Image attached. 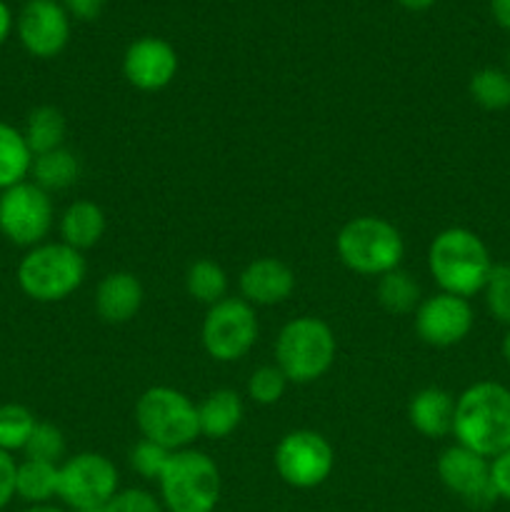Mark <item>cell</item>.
I'll use <instances>...</instances> for the list:
<instances>
[{"instance_id": "cell-7", "label": "cell", "mask_w": 510, "mask_h": 512, "mask_svg": "<svg viewBox=\"0 0 510 512\" xmlns=\"http://www.w3.org/2000/svg\"><path fill=\"white\" fill-rule=\"evenodd\" d=\"M135 425L145 440L163 445L170 453L185 450L200 435L198 405L168 385L148 388L135 403Z\"/></svg>"}, {"instance_id": "cell-14", "label": "cell", "mask_w": 510, "mask_h": 512, "mask_svg": "<svg viewBox=\"0 0 510 512\" xmlns=\"http://www.w3.org/2000/svg\"><path fill=\"white\" fill-rule=\"evenodd\" d=\"M15 30L33 58H55L70 40V15L55 0H28L15 20Z\"/></svg>"}, {"instance_id": "cell-3", "label": "cell", "mask_w": 510, "mask_h": 512, "mask_svg": "<svg viewBox=\"0 0 510 512\" xmlns=\"http://www.w3.org/2000/svg\"><path fill=\"white\" fill-rule=\"evenodd\" d=\"M338 343L325 320L300 315L283 325L275 340V365L283 370L288 383H313L323 378L335 363Z\"/></svg>"}, {"instance_id": "cell-42", "label": "cell", "mask_w": 510, "mask_h": 512, "mask_svg": "<svg viewBox=\"0 0 510 512\" xmlns=\"http://www.w3.org/2000/svg\"><path fill=\"white\" fill-rule=\"evenodd\" d=\"M73 512H103V510H73Z\"/></svg>"}, {"instance_id": "cell-37", "label": "cell", "mask_w": 510, "mask_h": 512, "mask_svg": "<svg viewBox=\"0 0 510 512\" xmlns=\"http://www.w3.org/2000/svg\"><path fill=\"white\" fill-rule=\"evenodd\" d=\"M490 13L503 30H510V0H490Z\"/></svg>"}, {"instance_id": "cell-26", "label": "cell", "mask_w": 510, "mask_h": 512, "mask_svg": "<svg viewBox=\"0 0 510 512\" xmlns=\"http://www.w3.org/2000/svg\"><path fill=\"white\" fill-rule=\"evenodd\" d=\"M378 300L388 313H413L420 305V285L415 283L413 275L395 268L390 273L380 275Z\"/></svg>"}, {"instance_id": "cell-25", "label": "cell", "mask_w": 510, "mask_h": 512, "mask_svg": "<svg viewBox=\"0 0 510 512\" xmlns=\"http://www.w3.org/2000/svg\"><path fill=\"white\" fill-rule=\"evenodd\" d=\"M185 288H188L190 298L210 308L228 298V275L215 260H195L185 275Z\"/></svg>"}, {"instance_id": "cell-27", "label": "cell", "mask_w": 510, "mask_h": 512, "mask_svg": "<svg viewBox=\"0 0 510 512\" xmlns=\"http://www.w3.org/2000/svg\"><path fill=\"white\" fill-rule=\"evenodd\" d=\"M470 98L485 110L510 108V73L500 68H480L468 83Z\"/></svg>"}, {"instance_id": "cell-18", "label": "cell", "mask_w": 510, "mask_h": 512, "mask_svg": "<svg viewBox=\"0 0 510 512\" xmlns=\"http://www.w3.org/2000/svg\"><path fill=\"white\" fill-rule=\"evenodd\" d=\"M410 425L425 438H445L453 433L455 398L443 388H423L408 403Z\"/></svg>"}, {"instance_id": "cell-41", "label": "cell", "mask_w": 510, "mask_h": 512, "mask_svg": "<svg viewBox=\"0 0 510 512\" xmlns=\"http://www.w3.org/2000/svg\"><path fill=\"white\" fill-rule=\"evenodd\" d=\"M25 512H63V510L53 508V505H33V508H28Z\"/></svg>"}, {"instance_id": "cell-6", "label": "cell", "mask_w": 510, "mask_h": 512, "mask_svg": "<svg viewBox=\"0 0 510 512\" xmlns=\"http://www.w3.org/2000/svg\"><path fill=\"white\" fill-rule=\"evenodd\" d=\"M168 512H213L220 500V470L200 450H175L158 480Z\"/></svg>"}, {"instance_id": "cell-11", "label": "cell", "mask_w": 510, "mask_h": 512, "mask_svg": "<svg viewBox=\"0 0 510 512\" xmlns=\"http://www.w3.org/2000/svg\"><path fill=\"white\" fill-rule=\"evenodd\" d=\"M333 468V445L315 430H293L275 448V470L290 488H318L330 478Z\"/></svg>"}, {"instance_id": "cell-24", "label": "cell", "mask_w": 510, "mask_h": 512, "mask_svg": "<svg viewBox=\"0 0 510 512\" xmlns=\"http://www.w3.org/2000/svg\"><path fill=\"white\" fill-rule=\"evenodd\" d=\"M65 130H68V125H65L63 113L58 108H53V105H40V108L30 110L23 135L30 153L43 155L50 153V150L63 148Z\"/></svg>"}, {"instance_id": "cell-12", "label": "cell", "mask_w": 510, "mask_h": 512, "mask_svg": "<svg viewBox=\"0 0 510 512\" xmlns=\"http://www.w3.org/2000/svg\"><path fill=\"white\" fill-rule=\"evenodd\" d=\"M438 478L445 488L473 508H488L498 500L490 480V460L463 445H450L440 453Z\"/></svg>"}, {"instance_id": "cell-17", "label": "cell", "mask_w": 510, "mask_h": 512, "mask_svg": "<svg viewBox=\"0 0 510 512\" xmlns=\"http://www.w3.org/2000/svg\"><path fill=\"white\" fill-rule=\"evenodd\" d=\"M143 285L128 270L108 273L95 290V310L110 325H123L138 315L143 305Z\"/></svg>"}, {"instance_id": "cell-21", "label": "cell", "mask_w": 510, "mask_h": 512, "mask_svg": "<svg viewBox=\"0 0 510 512\" xmlns=\"http://www.w3.org/2000/svg\"><path fill=\"white\" fill-rule=\"evenodd\" d=\"M33 158L23 130L0 120V193L28 178Z\"/></svg>"}, {"instance_id": "cell-22", "label": "cell", "mask_w": 510, "mask_h": 512, "mask_svg": "<svg viewBox=\"0 0 510 512\" xmlns=\"http://www.w3.org/2000/svg\"><path fill=\"white\" fill-rule=\"evenodd\" d=\"M30 178L38 188H43L45 193H53V190H65L70 185L78 183L80 178V160L78 155L70 153L68 148L50 150V153L35 155L33 168H30Z\"/></svg>"}, {"instance_id": "cell-10", "label": "cell", "mask_w": 510, "mask_h": 512, "mask_svg": "<svg viewBox=\"0 0 510 512\" xmlns=\"http://www.w3.org/2000/svg\"><path fill=\"white\" fill-rule=\"evenodd\" d=\"M258 340V315L243 298H225L210 305L203 320V348L218 363H235Z\"/></svg>"}, {"instance_id": "cell-33", "label": "cell", "mask_w": 510, "mask_h": 512, "mask_svg": "<svg viewBox=\"0 0 510 512\" xmlns=\"http://www.w3.org/2000/svg\"><path fill=\"white\" fill-rule=\"evenodd\" d=\"M103 512H165L163 503L155 500V495H150L148 490H118L113 500L105 505Z\"/></svg>"}, {"instance_id": "cell-28", "label": "cell", "mask_w": 510, "mask_h": 512, "mask_svg": "<svg viewBox=\"0 0 510 512\" xmlns=\"http://www.w3.org/2000/svg\"><path fill=\"white\" fill-rule=\"evenodd\" d=\"M35 415L25 405L5 403L0 405V450L13 455L15 450H23L33 435Z\"/></svg>"}, {"instance_id": "cell-9", "label": "cell", "mask_w": 510, "mask_h": 512, "mask_svg": "<svg viewBox=\"0 0 510 512\" xmlns=\"http://www.w3.org/2000/svg\"><path fill=\"white\" fill-rule=\"evenodd\" d=\"M118 483V468L100 453H78L58 468V498L73 510H103Z\"/></svg>"}, {"instance_id": "cell-40", "label": "cell", "mask_w": 510, "mask_h": 512, "mask_svg": "<svg viewBox=\"0 0 510 512\" xmlns=\"http://www.w3.org/2000/svg\"><path fill=\"white\" fill-rule=\"evenodd\" d=\"M503 358H505V363L510 365V328H508V333H505V340H503Z\"/></svg>"}, {"instance_id": "cell-15", "label": "cell", "mask_w": 510, "mask_h": 512, "mask_svg": "<svg viewBox=\"0 0 510 512\" xmlns=\"http://www.w3.org/2000/svg\"><path fill=\"white\" fill-rule=\"evenodd\" d=\"M123 73L133 88L155 93L173 83L178 73V53L173 45L155 35L133 40L123 55Z\"/></svg>"}, {"instance_id": "cell-38", "label": "cell", "mask_w": 510, "mask_h": 512, "mask_svg": "<svg viewBox=\"0 0 510 512\" xmlns=\"http://www.w3.org/2000/svg\"><path fill=\"white\" fill-rule=\"evenodd\" d=\"M10 30H13V13H10L8 3H5V0H0V45L8 40Z\"/></svg>"}, {"instance_id": "cell-23", "label": "cell", "mask_w": 510, "mask_h": 512, "mask_svg": "<svg viewBox=\"0 0 510 512\" xmlns=\"http://www.w3.org/2000/svg\"><path fill=\"white\" fill-rule=\"evenodd\" d=\"M58 468L60 465L25 458L15 473V495L30 505H48L58 498Z\"/></svg>"}, {"instance_id": "cell-13", "label": "cell", "mask_w": 510, "mask_h": 512, "mask_svg": "<svg viewBox=\"0 0 510 512\" xmlns=\"http://www.w3.org/2000/svg\"><path fill=\"white\" fill-rule=\"evenodd\" d=\"M473 308L465 298L450 293L430 295L415 310V333L433 348H450L468 338L473 330Z\"/></svg>"}, {"instance_id": "cell-36", "label": "cell", "mask_w": 510, "mask_h": 512, "mask_svg": "<svg viewBox=\"0 0 510 512\" xmlns=\"http://www.w3.org/2000/svg\"><path fill=\"white\" fill-rule=\"evenodd\" d=\"M63 8L70 18L95 20L105 8V0H63Z\"/></svg>"}, {"instance_id": "cell-8", "label": "cell", "mask_w": 510, "mask_h": 512, "mask_svg": "<svg viewBox=\"0 0 510 512\" xmlns=\"http://www.w3.org/2000/svg\"><path fill=\"white\" fill-rule=\"evenodd\" d=\"M55 210L50 193L33 183L13 185L0 193V235L18 248H35L45 243L53 230Z\"/></svg>"}, {"instance_id": "cell-20", "label": "cell", "mask_w": 510, "mask_h": 512, "mask_svg": "<svg viewBox=\"0 0 510 512\" xmlns=\"http://www.w3.org/2000/svg\"><path fill=\"white\" fill-rule=\"evenodd\" d=\"M243 413V400H240L238 393H233V390H213L198 405L200 435L213 440L228 438L240 425Z\"/></svg>"}, {"instance_id": "cell-2", "label": "cell", "mask_w": 510, "mask_h": 512, "mask_svg": "<svg viewBox=\"0 0 510 512\" xmlns=\"http://www.w3.org/2000/svg\"><path fill=\"white\" fill-rule=\"evenodd\" d=\"M428 270L443 293L468 300L475 293H483L493 260L480 235L473 230L448 228L430 243Z\"/></svg>"}, {"instance_id": "cell-4", "label": "cell", "mask_w": 510, "mask_h": 512, "mask_svg": "<svg viewBox=\"0 0 510 512\" xmlns=\"http://www.w3.org/2000/svg\"><path fill=\"white\" fill-rule=\"evenodd\" d=\"M85 258L80 250L60 243H40L18 263V288L35 303H60L85 280Z\"/></svg>"}, {"instance_id": "cell-39", "label": "cell", "mask_w": 510, "mask_h": 512, "mask_svg": "<svg viewBox=\"0 0 510 512\" xmlns=\"http://www.w3.org/2000/svg\"><path fill=\"white\" fill-rule=\"evenodd\" d=\"M405 10H428L433 8L435 0H398Z\"/></svg>"}, {"instance_id": "cell-1", "label": "cell", "mask_w": 510, "mask_h": 512, "mask_svg": "<svg viewBox=\"0 0 510 512\" xmlns=\"http://www.w3.org/2000/svg\"><path fill=\"white\" fill-rule=\"evenodd\" d=\"M453 435L458 445L493 460L510 448V390L500 383L470 385L455 400Z\"/></svg>"}, {"instance_id": "cell-29", "label": "cell", "mask_w": 510, "mask_h": 512, "mask_svg": "<svg viewBox=\"0 0 510 512\" xmlns=\"http://www.w3.org/2000/svg\"><path fill=\"white\" fill-rule=\"evenodd\" d=\"M28 460H43V463L58 465L65 458V438L55 425L38 423L33 435H30L28 445L23 448Z\"/></svg>"}, {"instance_id": "cell-34", "label": "cell", "mask_w": 510, "mask_h": 512, "mask_svg": "<svg viewBox=\"0 0 510 512\" xmlns=\"http://www.w3.org/2000/svg\"><path fill=\"white\" fill-rule=\"evenodd\" d=\"M490 480H493L495 495L510 503V448L490 460Z\"/></svg>"}, {"instance_id": "cell-43", "label": "cell", "mask_w": 510, "mask_h": 512, "mask_svg": "<svg viewBox=\"0 0 510 512\" xmlns=\"http://www.w3.org/2000/svg\"><path fill=\"white\" fill-rule=\"evenodd\" d=\"M508 65H510V55H508Z\"/></svg>"}, {"instance_id": "cell-19", "label": "cell", "mask_w": 510, "mask_h": 512, "mask_svg": "<svg viewBox=\"0 0 510 512\" xmlns=\"http://www.w3.org/2000/svg\"><path fill=\"white\" fill-rule=\"evenodd\" d=\"M105 233V213L100 205L90 203V200H75L68 205L63 215H60V238L65 245L75 250H88L100 243Z\"/></svg>"}, {"instance_id": "cell-35", "label": "cell", "mask_w": 510, "mask_h": 512, "mask_svg": "<svg viewBox=\"0 0 510 512\" xmlns=\"http://www.w3.org/2000/svg\"><path fill=\"white\" fill-rule=\"evenodd\" d=\"M15 473H18V463L13 455L0 450V510L8 508L10 500L15 498Z\"/></svg>"}, {"instance_id": "cell-16", "label": "cell", "mask_w": 510, "mask_h": 512, "mask_svg": "<svg viewBox=\"0 0 510 512\" xmlns=\"http://www.w3.org/2000/svg\"><path fill=\"white\" fill-rule=\"evenodd\" d=\"M240 295L250 305H278L293 295L295 273L278 258H255L240 273Z\"/></svg>"}, {"instance_id": "cell-30", "label": "cell", "mask_w": 510, "mask_h": 512, "mask_svg": "<svg viewBox=\"0 0 510 512\" xmlns=\"http://www.w3.org/2000/svg\"><path fill=\"white\" fill-rule=\"evenodd\" d=\"M483 293L490 315L510 328V265H493Z\"/></svg>"}, {"instance_id": "cell-32", "label": "cell", "mask_w": 510, "mask_h": 512, "mask_svg": "<svg viewBox=\"0 0 510 512\" xmlns=\"http://www.w3.org/2000/svg\"><path fill=\"white\" fill-rule=\"evenodd\" d=\"M170 450L163 445L153 443V440H140L133 450H130V468L145 480H160L165 465L170 460Z\"/></svg>"}, {"instance_id": "cell-31", "label": "cell", "mask_w": 510, "mask_h": 512, "mask_svg": "<svg viewBox=\"0 0 510 512\" xmlns=\"http://www.w3.org/2000/svg\"><path fill=\"white\" fill-rule=\"evenodd\" d=\"M285 388H288V378H285L278 365L258 368L248 380V395L258 405H275L283 398Z\"/></svg>"}, {"instance_id": "cell-5", "label": "cell", "mask_w": 510, "mask_h": 512, "mask_svg": "<svg viewBox=\"0 0 510 512\" xmlns=\"http://www.w3.org/2000/svg\"><path fill=\"white\" fill-rule=\"evenodd\" d=\"M338 258L348 270L368 278H380L390 270L400 268L405 255V243L393 223L375 215H360L345 223L335 238Z\"/></svg>"}]
</instances>
